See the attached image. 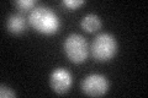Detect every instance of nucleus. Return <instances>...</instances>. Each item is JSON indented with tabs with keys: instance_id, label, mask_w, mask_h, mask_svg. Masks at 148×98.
Returning <instances> with one entry per match:
<instances>
[{
	"instance_id": "1",
	"label": "nucleus",
	"mask_w": 148,
	"mask_h": 98,
	"mask_svg": "<svg viewBox=\"0 0 148 98\" xmlns=\"http://www.w3.org/2000/svg\"><path fill=\"white\" fill-rule=\"evenodd\" d=\"M29 23L42 34H53L61 27V21L57 14L45 5L32 9L29 15Z\"/></svg>"
},
{
	"instance_id": "2",
	"label": "nucleus",
	"mask_w": 148,
	"mask_h": 98,
	"mask_svg": "<svg viewBox=\"0 0 148 98\" xmlns=\"http://www.w3.org/2000/svg\"><path fill=\"white\" fill-rule=\"evenodd\" d=\"M117 52L116 38L111 33H99L91 43V55L98 62H109Z\"/></svg>"
},
{
	"instance_id": "3",
	"label": "nucleus",
	"mask_w": 148,
	"mask_h": 98,
	"mask_svg": "<svg viewBox=\"0 0 148 98\" xmlns=\"http://www.w3.org/2000/svg\"><path fill=\"white\" fill-rule=\"evenodd\" d=\"M64 53L72 63L80 64L85 62L89 53V47L85 37L78 33H71L64 41Z\"/></svg>"
},
{
	"instance_id": "4",
	"label": "nucleus",
	"mask_w": 148,
	"mask_h": 98,
	"mask_svg": "<svg viewBox=\"0 0 148 98\" xmlns=\"http://www.w3.org/2000/svg\"><path fill=\"white\" fill-rule=\"evenodd\" d=\"M109 86L108 78L100 74H90L82 81V91L90 97L104 96L108 92Z\"/></svg>"
},
{
	"instance_id": "5",
	"label": "nucleus",
	"mask_w": 148,
	"mask_h": 98,
	"mask_svg": "<svg viewBox=\"0 0 148 98\" xmlns=\"http://www.w3.org/2000/svg\"><path fill=\"white\" fill-rule=\"evenodd\" d=\"M73 83V76L69 70L64 68L54 69L51 72L49 76V85L51 88L58 95H64L67 93L72 87Z\"/></svg>"
},
{
	"instance_id": "6",
	"label": "nucleus",
	"mask_w": 148,
	"mask_h": 98,
	"mask_svg": "<svg viewBox=\"0 0 148 98\" xmlns=\"http://www.w3.org/2000/svg\"><path fill=\"white\" fill-rule=\"evenodd\" d=\"M6 28L12 34H20L25 32L27 28V21L22 14H11L8 17L6 21Z\"/></svg>"
},
{
	"instance_id": "7",
	"label": "nucleus",
	"mask_w": 148,
	"mask_h": 98,
	"mask_svg": "<svg viewBox=\"0 0 148 98\" xmlns=\"http://www.w3.org/2000/svg\"><path fill=\"white\" fill-rule=\"evenodd\" d=\"M80 26L84 31L91 33V32H95V31L100 30L101 20H100V17L98 15H95V14H88V15H85L82 18Z\"/></svg>"
},
{
	"instance_id": "8",
	"label": "nucleus",
	"mask_w": 148,
	"mask_h": 98,
	"mask_svg": "<svg viewBox=\"0 0 148 98\" xmlns=\"http://www.w3.org/2000/svg\"><path fill=\"white\" fill-rule=\"evenodd\" d=\"M12 4L18 7V10L25 11V10H30V9H32V6L36 4V1L35 0H16V1H14Z\"/></svg>"
},
{
	"instance_id": "9",
	"label": "nucleus",
	"mask_w": 148,
	"mask_h": 98,
	"mask_svg": "<svg viewBox=\"0 0 148 98\" xmlns=\"http://www.w3.org/2000/svg\"><path fill=\"white\" fill-rule=\"evenodd\" d=\"M85 4V0H64L63 5H66L69 10H75L77 7H79Z\"/></svg>"
},
{
	"instance_id": "10",
	"label": "nucleus",
	"mask_w": 148,
	"mask_h": 98,
	"mask_svg": "<svg viewBox=\"0 0 148 98\" xmlns=\"http://www.w3.org/2000/svg\"><path fill=\"white\" fill-rule=\"evenodd\" d=\"M0 97L1 98H8V97H16V93L14 92L10 87H8L5 85H1L0 86Z\"/></svg>"
}]
</instances>
